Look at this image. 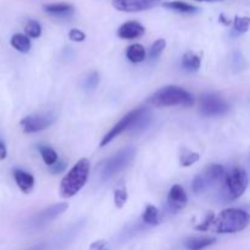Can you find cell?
I'll list each match as a JSON object with an SVG mask.
<instances>
[{"mask_svg": "<svg viewBox=\"0 0 250 250\" xmlns=\"http://www.w3.org/2000/svg\"><path fill=\"white\" fill-rule=\"evenodd\" d=\"M89 171L90 164L88 159L83 158L78 160L77 164L68 171L67 175H65V177L61 180L60 189H59L60 197L72 198L73 195L77 194L87 183Z\"/></svg>", "mask_w": 250, "mask_h": 250, "instance_id": "obj_1", "label": "cell"}, {"mask_svg": "<svg viewBox=\"0 0 250 250\" xmlns=\"http://www.w3.org/2000/svg\"><path fill=\"white\" fill-rule=\"evenodd\" d=\"M249 215L247 211L237 208H229L220 212L219 217H215L211 229L217 233H236L248 226Z\"/></svg>", "mask_w": 250, "mask_h": 250, "instance_id": "obj_2", "label": "cell"}, {"mask_svg": "<svg viewBox=\"0 0 250 250\" xmlns=\"http://www.w3.org/2000/svg\"><path fill=\"white\" fill-rule=\"evenodd\" d=\"M149 103L158 107L175 106V105L190 106L194 104V98L189 92L178 85H166L156 90L150 97Z\"/></svg>", "mask_w": 250, "mask_h": 250, "instance_id": "obj_3", "label": "cell"}, {"mask_svg": "<svg viewBox=\"0 0 250 250\" xmlns=\"http://www.w3.org/2000/svg\"><path fill=\"white\" fill-rule=\"evenodd\" d=\"M134 155H136V149L133 146H126V148L117 151L111 158L104 160V163L100 165V176H102L103 180L107 181L119 172H121L133 160Z\"/></svg>", "mask_w": 250, "mask_h": 250, "instance_id": "obj_4", "label": "cell"}, {"mask_svg": "<svg viewBox=\"0 0 250 250\" xmlns=\"http://www.w3.org/2000/svg\"><path fill=\"white\" fill-rule=\"evenodd\" d=\"M226 185L231 199H238L248 188V175L242 167H234L227 173Z\"/></svg>", "mask_w": 250, "mask_h": 250, "instance_id": "obj_5", "label": "cell"}, {"mask_svg": "<svg viewBox=\"0 0 250 250\" xmlns=\"http://www.w3.org/2000/svg\"><path fill=\"white\" fill-rule=\"evenodd\" d=\"M229 110V105L222 99L221 97L216 94H203L200 98V114L204 116H221L227 114Z\"/></svg>", "mask_w": 250, "mask_h": 250, "instance_id": "obj_6", "label": "cell"}, {"mask_svg": "<svg viewBox=\"0 0 250 250\" xmlns=\"http://www.w3.org/2000/svg\"><path fill=\"white\" fill-rule=\"evenodd\" d=\"M146 110H148L146 107H138V109H134L133 111L128 112L126 116L122 117V119L120 120V121L117 122L106 134H105L104 138L100 142V146H107V144H109L112 139L116 138L119 134H121L122 132H125L126 129H129V127H131L132 125H133L134 122L146 111Z\"/></svg>", "mask_w": 250, "mask_h": 250, "instance_id": "obj_7", "label": "cell"}, {"mask_svg": "<svg viewBox=\"0 0 250 250\" xmlns=\"http://www.w3.org/2000/svg\"><path fill=\"white\" fill-rule=\"evenodd\" d=\"M56 116L53 112L43 115H29L21 120L20 126L24 133H36V132L43 131L48 128L55 122Z\"/></svg>", "mask_w": 250, "mask_h": 250, "instance_id": "obj_8", "label": "cell"}, {"mask_svg": "<svg viewBox=\"0 0 250 250\" xmlns=\"http://www.w3.org/2000/svg\"><path fill=\"white\" fill-rule=\"evenodd\" d=\"M161 0H112V6L119 11L138 12L155 6Z\"/></svg>", "mask_w": 250, "mask_h": 250, "instance_id": "obj_9", "label": "cell"}, {"mask_svg": "<svg viewBox=\"0 0 250 250\" xmlns=\"http://www.w3.org/2000/svg\"><path fill=\"white\" fill-rule=\"evenodd\" d=\"M146 32V28L137 21H128L121 24L117 29V36L122 39H136L142 37Z\"/></svg>", "mask_w": 250, "mask_h": 250, "instance_id": "obj_10", "label": "cell"}, {"mask_svg": "<svg viewBox=\"0 0 250 250\" xmlns=\"http://www.w3.org/2000/svg\"><path fill=\"white\" fill-rule=\"evenodd\" d=\"M167 202L172 210H181L187 205L188 197L187 194H186L185 189L182 188V186H172V188H171L170 192H168Z\"/></svg>", "mask_w": 250, "mask_h": 250, "instance_id": "obj_11", "label": "cell"}, {"mask_svg": "<svg viewBox=\"0 0 250 250\" xmlns=\"http://www.w3.org/2000/svg\"><path fill=\"white\" fill-rule=\"evenodd\" d=\"M67 208L68 205L66 204V203H59V204L51 205L48 209L39 212V214L34 217V220L37 221V224L44 225L49 221H53V220L56 219L58 216H60L62 212H65L66 210H67Z\"/></svg>", "mask_w": 250, "mask_h": 250, "instance_id": "obj_12", "label": "cell"}, {"mask_svg": "<svg viewBox=\"0 0 250 250\" xmlns=\"http://www.w3.org/2000/svg\"><path fill=\"white\" fill-rule=\"evenodd\" d=\"M14 178L16 181V185L24 194H29L33 190L34 187V177L31 173L21 170V168H15Z\"/></svg>", "mask_w": 250, "mask_h": 250, "instance_id": "obj_13", "label": "cell"}, {"mask_svg": "<svg viewBox=\"0 0 250 250\" xmlns=\"http://www.w3.org/2000/svg\"><path fill=\"white\" fill-rule=\"evenodd\" d=\"M224 172L225 170L221 165H219V164H211V165H209L205 168L204 173L202 176L205 180V182H207V185L210 186L211 183H215L221 180V177L224 176Z\"/></svg>", "mask_w": 250, "mask_h": 250, "instance_id": "obj_14", "label": "cell"}, {"mask_svg": "<svg viewBox=\"0 0 250 250\" xmlns=\"http://www.w3.org/2000/svg\"><path fill=\"white\" fill-rule=\"evenodd\" d=\"M216 239L210 238V237H193L186 241V248L188 250H203L208 247L212 246Z\"/></svg>", "mask_w": 250, "mask_h": 250, "instance_id": "obj_15", "label": "cell"}, {"mask_svg": "<svg viewBox=\"0 0 250 250\" xmlns=\"http://www.w3.org/2000/svg\"><path fill=\"white\" fill-rule=\"evenodd\" d=\"M146 49L142 44H132L126 50L127 59L133 63H139L146 60Z\"/></svg>", "mask_w": 250, "mask_h": 250, "instance_id": "obj_16", "label": "cell"}, {"mask_svg": "<svg viewBox=\"0 0 250 250\" xmlns=\"http://www.w3.org/2000/svg\"><path fill=\"white\" fill-rule=\"evenodd\" d=\"M10 43H11L12 48H15L17 51H20V53L22 54H26L31 50V41H29L28 37L24 36V34H14V36L11 37Z\"/></svg>", "mask_w": 250, "mask_h": 250, "instance_id": "obj_17", "label": "cell"}, {"mask_svg": "<svg viewBox=\"0 0 250 250\" xmlns=\"http://www.w3.org/2000/svg\"><path fill=\"white\" fill-rule=\"evenodd\" d=\"M163 6L166 9L173 10V11L182 12V14H192L198 10V7H195L194 5L187 4L185 1H167L163 2Z\"/></svg>", "mask_w": 250, "mask_h": 250, "instance_id": "obj_18", "label": "cell"}, {"mask_svg": "<svg viewBox=\"0 0 250 250\" xmlns=\"http://www.w3.org/2000/svg\"><path fill=\"white\" fill-rule=\"evenodd\" d=\"M182 65L187 71L195 72V71L199 70L200 67V58L197 54L192 53V51H188V53H186L185 55H183Z\"/></svg>", "mask_w": 250, "mask_h": 250, "instance_id": "obj_19", "label": "cell"}, {"mask_svg": "<svg viewBox=\"0 0 250 250\" xmlns=\"http://www.w3.org/2000/svg\"><path fill=\"white\" fill-rule=\"evenodd\" d=\"M44 11L49 12V14L54 15H65L72 12L73 6L70 4H66V2H56V4H48L43 6Z\"/></svg>", "mask_w": 250, "mask_h": 250, "instance_id": "obj_20", "label": "cell"}, {"mask_svg": "<svg viewBox=\"0 0 250 250\" xmlns=\"http://www.w3.org/2000/svg\"><path fill=\"white\" fill-rule=\"evenodd\" d=\"M128 199V193H127V188L125 185H120L119 187L115 188L114 190V200L115 205H116L117 209H122L125 207V204L127 203Z\"/></svg>", "mask_w": 250, "mask_h": 250, "instance_id": "obj_21", "label": "cell"}, {"mask_svg": "<svg viewBox=\"0 0 250 250\" xmlns=\"http://www.w3.org/2000/svg\"><path fill=\"white\" fill-rule=\"evenodd\" d=\"M142 219L148 225H153V226L159 225V210L154 205H146Z\"/></svg>", "mask_w": 250, "mask_h": 250, "instance_id": "obj_22", "label": "cell"}, {"mask_svg": "<svg viewBox=\"0 0 250 250\" xmlns=\"http://www.w3.org/2000/svg\"><path fill=\"white\" fill-rule=\"evenodd\" d=\"M38 149H39V153H41L42 155V159H43V161L48 166L54 165V164L58 161V153H56L53 148H50V146H41Z\"/></svg>", "mask_w": 250, "mask_h": 250, "instance_id": "obj_23", "label": "cell"}, {"mask_svg": "<svg viewBox=\"0 0 250 250\" xmlns=\"http://www.w3.org/2000/svg\"><path fill=\"white\" fill-rule=\"evenodd\" d=\"M200 155L194 151H190L188 149H183L182 153L180 155V164L183 167H188V166L193 165V164L197 163L199 160Z\"/></svg>", "mask_w": 250, "mask_h": 250, "instance_id": "obj_24", "label": "cell"}, {"mask_svg": "<svg viewBox=\"0 0 250 250\" xmlns=\"http://www.w3.org/2000/svg\"><path fill=\"white\" fill-rule=\"evenodd\" d=\"M24 32H26L27 37H31V38H39L42 34V26L39 24L38 21H31L27 22V24L24 26Z\"/></svg>", "mask_w": 250, "mask_h": 250, "instance_id": "obj_25", "label": "cell"}, {"mask_svg": "<svg viewBox=\"0 0 250 250\" xmlns=\"http://www.w3.org/2000/svg\"><path fill=\"white\" fill-rule=\"evenodd\" d=\"M166 48V41L165 39H158L155 43L151 45L150 50H149V58L150 59H156L160 56V54L163 53L164 49Z\"/></svg>", "mask_w": 250, "mask_h": 250, "instance_id": "obj_26", "label": "cell"}, {"mask_svg": "<svg viewBox=\"0 0 250 250\" xmlns=\"http://www.w3.org/2000/svg\"><path fill=\"white\" fill-rule=\"evenodd\" d=\"M249 23H250V20L249 17H239L236 16L234 17V28L238 33H246L248 32L249 29Z\"/></svg>", "mask_w": 250, "mask_h": 250, "instance_id": "obj_27", "label": "cell"}, {"mask_svg": "<svg viewBox=\"0 0 250 250\" xmlns=\"http://www.w3.org/2000/svg\"><path fill=\"white\" fill-rule=\"evenodd\" d=\"M208 187L207 182H205V180L203 178L202 175H198L195 176L194 180H193V183H192V188H193V192L194 193H202L204 192L205 188Z\"/></svg>", "mask_w": 250, "mask_h": 250, "instance_id": "obj_28", "label": "cell"}, {"mask_svg": "<svg viewBox=\"0 0 250 250\" xmlns=\"http://www.w3.org/2000/svg\"><path fill=\"white\" fill-rule=\"evenodd\" d=\"M215 220V215L212 214H209L207 216V219H205V221L203 222L202 225H198V226H195V229H198V231H209L210 229H211V225L212 222H214Z\"/></svg>", "mask_w": 250, "mask_h": 250, "instance_id": "obj_29", "label": "cell"}, {"mask_svg": "<svg viewBox=\"0 0 250 250\" xmlns=\"http://www.w3.org/2000/svg\"><path fill=\"white\" fill-rule=\"evenodd\" d=\"M68 38L72 42H83L85 39V34L81 29L72 28L68 32Z\"/></svg>", "mask_w": 250, "mask_h": 250, "instance_id": "obj_30", "label": "cell"}, {"mask_svg": "<svg viewBox=\"0 0 250 250\" xmlns=\"http://www.w3.org/2000/svg\"><path fill=\"white\" fill-rule=\"evenodd\" d=\"M98 84H99V75H98L97 72L90 73V75L85 78V85H87V88L93 89V88L97 87Z\"/></svg>", "mask_w": 250, "mask_h": 250, "instance_id": "obj_31", "label": "cell"}, {"mask_svg": "<svg viewBox=\"0 0 250 250\" xmlns=\"http://www.w3.org/2000/svg\"><path fill=\"white\" fill-rule=\"evenodd\" d=\"M65 168H66V163H62V161H60V163H59V161H56L54 165L50 166V172L60 173V172H62Z\"/></svg>", "mask_w": 250, "mask_h": 250, "instance_id": "obj_32", "label": "cell"}, {"mask_svg": "<svg viewBox=\"0 0 250 250\" xmlns=\"http://www.w3.org/2000/svg\"><path fill=\"white\" fill-rule=\"evenodd\" d=\"M105 246H106V242L105 241H98L92 243V246L89 247V250H104Z\"/></svg>", "mask_w": 250, "mask_h": 250, "instance_id": "obj_33", "label": "cell"}, {"mask_svg": "<svg viewBox=\"0 0 250 250\" xmlns=\"http://www.w3.org/2000/svg\"><path fill=\"white\" fill-rule=\"evenodd\" d=\"M7 156V150H6V146H5L4 142L0 139V161L5 160Z\"/></svg>", "mask_w": 250, "mask_h": 250, "instance_id": "obj_34", "label": "cell"}, {"mask_svg": "<svg viewBox=\"0 0 250 250\" xmlns=\"http://www.w3.org/2000/svg\"><path fill=\"white\" fill-rule=\"evenodd\" d=\"M219 20H220V22H221L222 24H225V26H229V24H231V20L227 19L226 15H225V14L220 15Z\"/></svg>", "mask_w": 250, "mask_h": 250, "instance_id": "obj_35", "label": "cell"}, {"mask_svg": "<svg viewBox=\"0 0 250 250\" xmlns=\"http://www.w3.org/2000/svg\"><path fill=\"white\" fill-rule=\"evenodd\" d=\"M197 1H214V0H197Z\"/></svg>", "mask_w": 250, "mask_h": 250, "instance_id": "obj_36", "label": "cell"}, {"mask_svg": "<svg viewBox=\"0 0 250 250\" xmlns=\"http://www.w3.org/2000/svg\"><path fill=\"white\" fill-rule=\"evenodd\" d=\"M104 250H106V249H104Z\"/></svg>", "mask_w": 250, "mask_h": 250, "instance_id": "obj_37", "label": "cell"}]
</instances>
